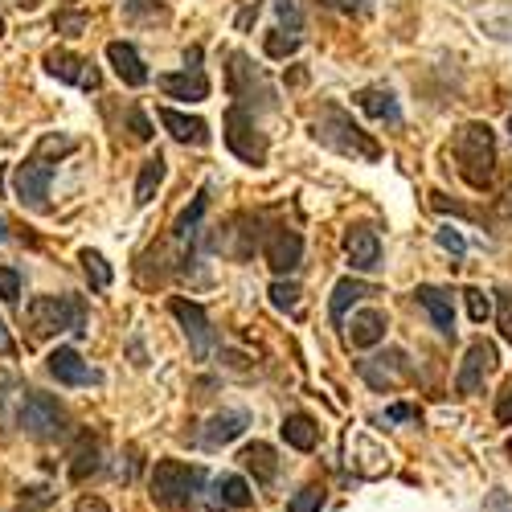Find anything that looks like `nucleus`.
Wrapping results in <instances>:
<instances>
[{"mask_svg":"<svg viewBox=\"0 0 512 512\" xmlns=\"http://www.w3.org/2000/svg\"><path fill=\"white\" fill-rule=\"evenodd\" d=\"M324 148H332L336 156H349V160H365V164H377L381 160V144L365 132V127L336 103H324L320 115H316V132H312Z\"/></svg>","mask_w":512,"mask_h":512,"instance_id":"nucleus-1","label":"nucleus"},{"mask_svg":"<svg viewBox=\"0 0 512 512\" xmlns=\"http://www.w3.org/2000/svg\"><path fill=\"white\" fill-rule=\"evenodd\" d=\"M455 168H459V177L472 185V189H488L492 177H496V136H492V127L472 119V123H463L459 132H455Z\"/></svg>","mask_w":512,"mask_h":512,"instance_id":"nucleus-2","label":"nucleus"},{"mask_svg":"<svg viewBox=\"0 0 512 512\" xmlns=\"http://www.w3.org/2000/svg\"><path fill=\"white\" fill-rule=\"evenodd\" d=\"M201 488H205V472L197 463L156 459V467H152V500L164 512H193Z\"/></svg>","mask_w":512,"mask_h":512,"instance_id":"nucleus-3","label":"nucleus"},{"mask_svg":"<svg viewBox=\"0 0 512 512\" xmlns=\"http://www.w3.org/2000/svg\"><path fill=\"white\" fill-rule=\"evenodd\" d=\"M25 324H29L33 340H46L58 332L82 336L87 332V304H82L78 295H37L25 308Z\"/></svg>","mask_w":512,"mask_h":512,"instance_id":"nucleus-4","label":"nucleus"},{"mask_svg":"<svg viewBox=\"0 0 512 512\" xmlns=\"http://www.w3.org/2000/svg\"><path fill=\"white\" fill-rule=\"evenodd\" d=\"M17 426H21V431H25L33 443H58V439L70 435V414H66V406H62L54 394L29 390V394H21Z\"/></svg>","mask_w":512,"mask_h":512,"instance_id":"nucleus-5","label":"nucleus"},{"mask_svg":"<svg viewBox=\"0 0 512 512\" xmlns=\"http://www.w3.org/2000/svg\"><path fill=\"white\" fill-rule=\"evenodd\" d=\"M54 168H58V160L46 156L41 148L29 160H21L13 168V193H17V201L29 205V209H46L50 205V185H54Z\"/></svg>","mask_w":512,"mask_h":512,"instance_id":"nucleus-6","label":"nucleus"},{"mask_svg":"<svg viewBox=\"0 0 512 512\" xmlns=\"http://www.w3.org/2000/svg\"><path fill=\"white\" fill-rule=\"evenodd\" d=\"M226 148H230L242 164H250V168L267 164V140H263V132H259V123H254V111H246V107H238V103L226 111Z\"/></svg>","mask_w":512,"mask_h":512,"instance_id":"nucleus-7","label":"nucleus"},{"mask_svg":"<svg viewBox=\"0 0 512 512\" xmlns=\"http://www.w3.org/2000/svg\"><path fill=\"white\" fill-rule=\"evenodd\" d=\"M492 369H496V345H492V340H472L467 353H463L459 373H455V394H463V398L480 394L484 390V377Z\"/></svg>","mask_w":512,"mask_h":512,"instance_id":"nucleus-8","label":"nucleus"},{"mask_svg":"<svg viewBox=\"0 0 512 512\" xmlns=\"http://www.w3.org/2000/svg\"><path fill=\"white\" fill-rule=\"evenodd\" d=\"M168 312H173L177 320H181V328H185V336H189V349H193V357L197 361H209V353H213V328H209V316H205V308L201 304H193V300H168Z\"/></svg>","mask_w":512,"mask_h":512,"instance_id":"nucleus-9","label":"nucleus"},{"mask_svg":"<svg viewBox=\"0 0 512 512\" xmlns=\"http://www.w3.org/2000/svg\"><path fill=\"white\" fill-rule=\"evenodd\" d=\"M263 259H267V267L279 279L291 275V271H300V263H304V238L295 234L291 226H275L267 234V242H263Z\"/></svg>","mask_w":512,"mask_h":512,"instance_id":"nucleus-10","label":"nucleus"},{"mask_svg":"<svg viewBox=\"0 0 512 512\" xmlns=\"http://www.w3.org/2000/svg\"><path fill=\"white\" fill-rule=\"evenodd\" d=\"M357 373L369 381L373 390H398L402 381L410 377V361L402 349H390V353H381V357H369V361H357Z\"/></svg>","mask_w":512,"mask_h":512,"instance_id":"nucleus-11","label":"nucleus"},{"mask_svg":"<svg viewBox=\"0 0 512 512\" xmlns=\"http://www.w3.org/2000/svg\"><path fill=\"white\" fill-rule=\"evenodd\" d=\"M46 70L58 78V82H70V87H82V91H99V70H95V62H87V58H78V54H70V50H50L46 54Z\"/></svg>","mask_w":512,"mask_h":512,"instance_id":"nucleus-12","label":"nucleus"},{"mask_svg":"<svg viewBox=\"0 0 512 512\" xmlns=\"http://www.w3.org/2000/svg\"><path fill=\"white\" fill-rule=\"evenodd\" d=\"M230 99L238 103V107H250L254 103V91H259V99H267L271 103V87L263 82V74L250 66V58L246 54H230Z\"/></svg>","mask_w":512,"mask_h":512,"instance_id":"nucleus-13","label":"nucleus"},{"mask_svg":"<svg viewBox=\"0 0 512 512\" xmlns=\"http://www.w3.org/2000/svg\"><path fill=\"white\" fill-rule=\"evenodd\" d=\"M46 369H50V377L62 381V386H95V381H99V373H95L87 361H82V353L70 349V345L54 349V353L46 357Z\"/></svg>","mask_w":512,"mask_h":512,"instance_id":"nucleus-14","label":"nucleus"},{"mask_svg":"<svg viewBox=\"0 0 512 512\" xmlns=\"http://www.w3.org/2000/svg\"><path fill=\"white\" fill-rule=\"evenodd\" d=\"M205 504H209V512H242L254 504V492L242 476H218L205 492Z\"/></svg>","mask_w":512,"mask_h":512,"instance_id":"nucleus-15","label":"nucleus"},{"mask_svg":"<svg viewBox=\"0 0 512 512\" xmlns=\"http://www.w3.org/2000/svg\"><path fill=\"white\" fill-rule=\"evenodd\" d=\"M160 123H164V132L173 136L177 144H185V148H209V123L205 119L185 115L177 107H160Z\"/></svg>","mask_w":512,"mask_h":512,"instance_id":"nucleus-16","label":"nucleus"},{"mask_svg":"<svg viewBox=\"0 0 512 512\" xmlns=\"http://www.w3.org/2000/svg\"><path fill=\"white\" fill-rule=\"evenodd\" d=\"M156 87H160L168 99H185V103L209 99V78L201 74V66H185V70H177V74H160Z\"/></svg>","mask_w":512,"mask_h":512,"instance_id":"nucleus-17","label":"nucleus"},{"mask_svg":"<svg viewBox=\"0 0 512 512\" xmlns=\"http://www.w3.org/2000/svg\"><path fill=\"white\" fill-rule=\"evenodd\" d=\"M107 62H111V70L119 74V82L123 87H148V66H144V58L136 54V46L132 41H111L107 46Z\"/></svg>","mask_w":512,"mask_h":512,"instance_id":"nucleus-18","label":"nucleus"},{"mask_svg":"<svg viewBox=\"0 0 512 512\" xmlns=\"http://www.w3.org/2000/svg\"><path fill=\"white\" fill-rule=\"evenodd\" d=\"M345 254H349V267H353V271H373V267L381 263L377 230H369V226H349V230H345Z\"/></svg>","mask_w":512,"mask_h":512,"instance_id":"nucleus-19","label":"nucleus"},{"mask_svg":"<svg viewBox=\"0 0 512 512\" xmlns=\"http://www.w3.org/2000/svg\"><path fill=\"white\" fill-rule=\"evenodd\" d=\"M345 336H349L353 349H373V345H381V340H386V312H377V308L353 312Z\"/></svg>","mask_w":512,"mask_h":512,"instance_id":"nucleus-20","label":"nucleus"},{"mask_svg":"<svg viewBox=\"0 0 512 512\" xmlns=\"http://www.w3.org/2000/svg\"><path fill=\"white\" fill-rule=\"evenodd\" d=\"M205 209H209V189H201L197 197H193V205L177 218V226H173V242L181 246V263L189 259V250H193V242H197V234H201V218H205Z\"/></svg>","mask_w":512,"mask_h":512,"instance_id":"nucleus-21","label":"nucleus"},{"mask_svg":"<svg viewBox=\"0 0 512 512\" xmlns=\"http://www.w3.org/2000/svg\"><path fill=\"white\" fill-rule=\"evenodd\" d=\"M414 295H418V304L426 308V316L435 320V328H439L443 336H455V308H451V295H447L443 287H431V283H422Z\"/></svg>","mask_w":512,"mask_h":512,"instance_id":"nucleus-22","label":"nucleus"},{"mask_svg":"<svg viewBox=\"0 0 512 512\" xmlns=\"http://www.w3.org/2000/svg\"><path fill=\"white\" fill-rule=\"evenodd\" d=\"M353 103H357L369 119H381V123H402V107H398L394 91H386V87H365V91H357V95H353Z\"/></svg>","mask_w":512,"mask_h":512,"instance_id":"nucleus-23","label":"nucleus"},{"mask_svg":"<svg viewBox=\"0 0 512 512\" xmlns=\"http://www.w3.org/2000/svg\"><path fill=\"white\" fill-rule=\"evenodd\" d=\"M242 467L246 472H254V484H275V476H279V459H275V447L271 443H246L242 447Z\"/></svg>","mask_w":512,"mask_h":512,"instance_id":"nucleus-24","label":"nucleus"},{"mask_svg":"<svg viewBox=\"0 0 512 512\" xmlns=\"http://www.w3.org/2000/svg\"><path fill=\"white\" fill-rule=\"evenodd\" d=\"M246 426H250V418H246L242 410H226V414H218V418H209L201 443H205V447H226V443H234V439L246 431Z\"/></svg>","mask_w":512,"mask_h":512,"instance_id":"nucleus-25","label":"nucleus"},{"mask_svg":"<svg viewBox=\"0 0 512 512\" xmlns=\"http://www.w3.org/2000/svg\"><path fill=\"white\" fill-rule=\"evenodd\" d=\"M365 295H373V287H369V283H361V279H353V275H345V279H340V283L332 287V300H328L332 320L340 324V320L349 316V308H357V304L365 300Z\"/></svg>","mask_w":512,"mask_h":512,"instance_id":"nucleus-26","label":"nucleus"},{"mask_svg":"<svg viewBox=\"0 0 512 512\" xmlns=\"http://www.w3.org/2000/svg\"><path fill=\"white\" fill-rule=\"evenodd\" d=\"M283 439H287V447H295V451H316L320 426H316L312 414H287V418H283Z\"/></svg>","mask_w":512,"mask_h":512,"instance_id":"nucleus-27","label":"nucleus"},{"mask_svg":"<svg viewBox=\"0 0 512 512\" xmlns=\"http://www.w3.org/2000/svg\"><path fill=\"white\" fill-rule=\"evenodd\" d=\"M103 467V443L91 439V435H82L78 447H74V463H70V480H87L95 476Z\"/></svg>","mask_w":512,"mask_h":512,"instance_id":"nucleus-28","label":"nucleus"},{"mask_svg":"<svg viewBox=\"0 0 512 512\" xmlns=\"http://www.w3.org/2000/svg\"><path fill=\"white\" fill-rule=\"evenodd\" d=\"M164 173H168V160L156 152L140 164V177H136V205H148L156 197V189L164 185Z\"/></svg>","mask_w":512,"mask_h":512,"instance_id":"nucleus-29","label":"nucleus"},{"mask_svg":"<svg viewBox=\"0 0 512 512\" xmlns=\"http://www.w3.org/2000/svg\"><path fill=\"white\" fill-rule=\"evenodd\" d=\"M78 263H82V271H87L91 287H99V291H103V287H111L115 271H111V263L103 259V254H99V250H91V246H87V250H82V254H78Z\"/></svg>","mask_w":512,"mask_h":512,"instance_id":"nucleus-30","label":"nucleus"},{"mask_svg":"<svg viewBox=\"0 0 512 512\" xmlns=\"http://www.w3.org/2000/svg\"><path fill=\"white\" fill-rule=\"evenodd\" d=\"M263 50H267V58L283 62V58H291L295 50H300V33H283V29H271V33H267V41H263Z\"/></svg>","mask_w":512,"mask_h":512,"instance_id":"nucleus-31","label":"nucleus"},{"mask_svg":"<svg viewBox=\"0 0 512 512\" xmlns=\"http://www.w3.org/2000/svg\"><path fill=\"white\" fill-rule=\"evenodd\" d=\"M267 295H271V304H275L279 312H295V308H300V295H304V291H300V283H291V279H275Z\"/></svg>","mask_w":512,"mask_h":512,"instance_id":"nucleus-32","label":"nucleus"},{"mask_svg":"<svg viewBox=\"0 0 512 512\" xmlns=\"http://www.w3.org/2000/svg\"><path fill=\"white\" fill-rule=\"evenodd\" d=\"M320 508H324V484H304L287 504V512H320Z\"/></svg>","mask_w":512,"mask_h":512,"instance_id":"nucleus-33","label":"nucleus"},{"mask_svg":"<svg viewBox=\"0 0 512 512\" xmlns=\"http://www.w3.org/2000/svg\"><path fill=\"white\" fill-rule=\"evenodd\" d=\"M21 390V377L17 373H0V426H9V406Z\"/></svg>","mask_w":512,"mask_h":512,"instance_id":"nucleus-34","label":"nucleus"},{"mask_svg":"<svg viewBox=\"0 0 512 512\" xmlns=\"http://www.w3.org/2000/svg\"><path fill=\"white\" fill-rule=\"evenodd\" d=\"M463 300H467V316H472L476 324H484V320L492 316V300H488L480 287H467V291H463Z\"/></svg>","mask_w":512,"mask_h":512,"instance_id":"nucleus-35","label":"nucleus"},{"mask_svg":"<svg viewBox=\"0 0 512 512\" xmlns=\"http://www.w3.org/2000/svg\"><path fill=\"white\" fill-rule=\"evenodd\" d=\"M0 300L5 304L21 300V271L17 267H0Z\"/></svg>","mask_w":512,"mask_h":512,"instance_id":"nucleus-36","label":"nucleus"},{"mask_svg":"<svg viewBox=\"0 0 512 512\" xmlns=\"http://www.w3.org/2000/svg\"><path fill=\"white\" fill-rule=\"evenodd\" d=\"M496 324H500V336L512 345V291H496Z\"/></svg>","mask_w":512,"mask_h":512,"instance_id":"nucleus-37","label":"nucleus"},{"mask_svg":"<svg viewBox=\"0 0 512 512\" xmlns=\"http://www.w3.org/2000/svg\"><path fill=\"white\" fill-rule=\"evenodd\" d=\"M275 9H279V21L287 25V33H300L304 29V13H300L295 0H275Z\"/></svg>","mask_w":512,"mask_h":512,"instance_id":"nucleus-38","label":"nucleus"},{"mask_svg":"<svg viewBox=\"0 0 512 512\" xmlns=\"http://www.w3.org/2000/svg\"><path fill=\"white\" fill-rule=\"evenodd\" d=\"M123 17L152 21V17H160V9H156V0H123Z\"/></svg>","mask_w":512,"mask_h":512,"instance_id":"nucleus-39","label":"nucleus"},{"mask_svg":"<svg viewBox=\"0 0 512 512\" xmlns=\"http://www.w3.org/2000/svg\"><path fill=\"white\" fill-rule=\"evenodd\" d=\"M127 127H132V136H136L140 144H148V140H152V123H148V115H144V111H136V107L127 111Z\"/></svg>","mask_w":512,"mask_h":512,"instance_id":"nucleus-40","label":"nucleus"},{"mask_svg":"<svg viewBox=\"0 0 512 512\" xmlns=\"http://www.w3.org/2000/svg\"><path fill=\"white\" fill-rule=\"evenodd\" d=\"M496 422H512V377L500 386V394H496Z\"/></svg>","mask_w":512,"mask_h":512,"instance_id":"nucleus-41","label":"nucleus"},{"mask_svg":"<svg viewBox=\"0 0 512 512\" xmlns=\"http://www.w3.org/2000/svg\"><path fill=\"white\" fill-rule=\"evenodd\" d=\"M58 33H66V37H78L82 33V25H87V17H82V13H58Z\"/></svg>","mask_w":512,"mask_h":512,"instance_id":"nucleus-42","label":"nucleus"},{"mask_svg":"<svg viewBox=\"0 0 512 512\" xmlns=\"http://www.w3.org/2000/svg\"><path fill=\"white\" fill-rule=\"evenodd\" d=\"M480 512H512V496L504 492V488H492L488 492V500H484V508Z\"/></svg>","mask_w":512,"mask_h":512,"instance_id":"nucleus-43","label":"nucleus"},{"mask_svg":"<svg viewBox=\"0 0 512 512\" xmlns=\"http://www.w3.org/2000/svg\"><path fill=\"white\" fill-rule=\"evenodd\" d=\"M435 238H439V246H443V250H451V254H463V238H459L451 226H447V230H439Z\"/></svg>","mask_w":512,"mask_h":512,"instance_id":"nucleus-44","label":"nucleus"},{"mask_svg":"<svg viewBox=\"0 0 512 512\" xmlns=\"http://www.w3.org/2000/svg\"><path fill=\"white\" fill-rule=\"evenodd\" d=\"M410 418H418L414 406H390L386 414H381V422H410Z\"/></svg>","mask_w":512,"mask_h":512,"instance_id":"nucleus-45","label":"nucleus"},{"mask_svg":"<svg viewBox=\"0 0 512 512\" xmlns=\"http://www.w3.org/2000/svg\"><path fill=\"white\" fill-rule=\"evenodd\" d=\"M74 512H111V508H107V500H99V496H82V500L74 504Z\"/></svg>","mask_w":512,"mask_h":512,"instance_id":"nucleus-46","label":"nucleus"},{"mask_svg":"<svg viewBox=\"0 0 512 512\" xmlns=\"http://www.w3.org/2000/svg\"><path fill=\"white\" fill-rule=\"evenodd\" d=\"M324 5L336 13H361V0H324Z\"/></svg>","mask_w":512,"mask_h":512,"instance_id":"nucleus-47","label":"nucleus"},{"mask_svg":"<svg viewBox=\"0 0 512 512\" xmlns=\"http://www.w3.org/2000/svg\"><path fill=\"white\" fill-rule=\"evenodd\" d=\"M13 336H9V328H5V320H0V357H13Z\"/></svg>","mask_w":512,"mask_h":512,"instance_id":"nucleus-48","label":"nucleus"},{"mask_svg":"<svg viewBox=\"0 0 512 512\" xmlns=\"http://www.w3.org/2000/svg\"><path fill=\"white\" fill-rule=\"evenodd\" d=\"M0 242H9V226H5V218H0Z\"/></svg>","mask_w":512,"mask_h":512,"instance_id":"nucleus-49","label":"nucleus"},{"mask_svg":"<svg viewBox=\"0 0 512 512\" xmlns=\"http://www.w3.org/2000/svg\"><path fill=\"white\" fill-rule=\"evenodd\" d=\"M508 136H512V115H508Z\"/></svg>","mask_w":512,"mask_h":512,"instance_id":"nucleus-50","label":"nucleus"},{"mask_svg":"<svg viewBox=\"0 0 512 512\" xmlns=\"http://www.w3.org/2000/svg\"><path fill=\"white\" fill-rule=\"evenodd\" d=\"M508 459H512V439H508Z\"/></svg>","mask_w":512,"mask_h":512,"instance_id":"nucleus-51","label":"nucleus"},{"mask_svg":"<svg viewBox=\"0 0 512 512\" xmlns=\"http://www.w3.org/2000/svg\"><path fill=\"white\" fill-rule=\"evenodd\" d=\"M21 512H33V508H21Z\"/></svg>","mask_w":512,"mask_h":512,"instance_id":"nucleus-52","label":"nucleus"},{"mask_svg":"<svg viewBox=\"0 0 512 512\" xmlns=\"http://www.w3.org/2000/svg\"><path fill=\"white\" fill-rule=\"evenodd\" d=\"M0 29H5V21H0Z\"/></svg>","mask_w":512,"mask_h":512,"instance_id":"nucleus-53","label":"nucleus"}]
</instances>
